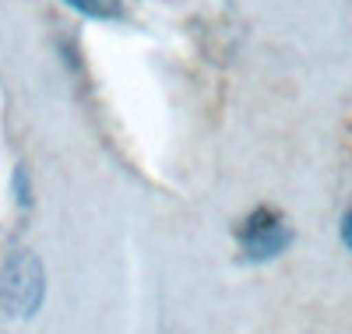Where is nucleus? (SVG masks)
Here are the masks:
<instances>
[{"label": "nucleus", "mask_w": 352, "mask_h": 334, "mask_svg": "<svg viewBox=\"0 0 352 334\" xmlns=\"http://www.w3.org/2000/svg\"><path fill=\"white\" fill-rule=\"evenodd\" d=\"M46 275L32 250H14L0 271V310L11 317H32L43 307Z\"/></svg>", "instance_id": "obj_1"}, {"label": "nucleus", "mask_w": 352, "mask_h": 334, "mask_svg": "<svg viewBox=\"0 0 352 334\" xmlns=\"http://www.w3.org/2000/svg\"><path fill=\"white\" fill-rule=\"evenodd\" d=\"M289 243H292V232L285 219L272 208L250 211L247 222L240 225V250L247 260H275Z\"/></svg>", "instance_id": "obj_2"}, {"label": "nucleus", "mask_w": 352, "mask_h": 334, "mask_svg": "<svg viewBox=\"0 0 352 334\" xmlns=\"http://www.w3.org/2000/svg\"><path fill=\"white\" fill-rule=\"evenodd\" d=\"M67 4L88 18H120L124 14V0H67Z\"/></svg>", "instance_id": "obj_3"}, {"label": "nucleus", "mask_w": 352, "mask_h": 334, "mask_svg": "<svg viewBox=\"0 0 352 334\" xmlns=\"http://www.w3.org/2000/svg\"><path fill=\"white\" fill-rule=\"evenodd\" d=\"M342 243L352 250V208L345 211V219H342Z\"/></svg>", "instance_id": "obj_4"}]
</instances>
